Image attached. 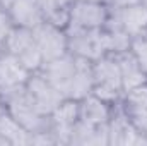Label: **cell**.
I'll list each match as a JSON object with an SVG mask.
<instances>
[{
	"label": "cell",
	"mask_w": 147,
	"mask_h": 146,
	"mask_svg": "<svg viewBox=\"0 0 147 146\" xmlns=\"http://www.w3.org/2000/svg\"><path fill=\"white\" fill-rule=\"evenodd\" d=\"M5 102H7V112L24 129H28L31 134L48 127L46 115L41 113V110L36 107V103L31 98L26 84L19 86V88H16L12 91H9L5 95Z\"/></svg>",
	"instance_id": "cell-1"
},
{
	"label": "cell",
	"mask_w": 147,
	"mask_h": 146,
	"mask_svg": "<svg viewBox=\"0 0 147 146\" xmlns=\"http://www.w3.org/2000/svg\"><path fill=\"white\" fill-rule=\"evenodd\" d=\"M5 48L28 71H36L43 65V57L38 48L34 33L29 28H21V26L14 28L5 41Z\"/></svg>",
	"instance_id": "cell-2"
},
{
	"label": "cell",
	"mask_w": 147,
	"mask_h": 146,
	"mask_svg": "<svg viewBox=\"0 0 147 146\" xmlns=\"http://www.w3.org/2000/svg\"><path fill=\"white\" fill-rule=\"evenodd\" d=\"M92 72H94L92 95L99 96L105 102L116 100L120 91H123L118 59H111V57L98 59L96 64L92 65Z\"/></svg>",
	"instance_id": "cell-3"
},
{
	"label": "cell",
	"mask_w": 147,
	"mask_h": 146,
	"mask_svg": "<svg viewBox=\"0 0 147 146\" xmlns=\"http://www.w3.org/2000/svg\"><path fill=\"white\" fill-rule=\"evenodd\" d=\"M67 40L69 48L75 57L98 60L108 53L106 35L101 29H75L69 33Z\"/></svg>",
	"instance_id": "cell-4"
},
{
	"label": "cell",
	"mask_w": 147,
	"mask_h": 146,
	"mask_svg": "<svg viewBox=\"0 0 147 146\" xmlns=\"http://www.w3.org/2000/svg\"><path fill=\"white\" fill-rule=\"evenodd\" d=\"M33 33H34V38H36L38 48L41 52V57H43V64L67 53L69 40L60 31L58 26L45 21L33 29Z\"/></svg>",
	"instance_id": "cell-5"
},
{
	"label": "cell",
	"mask_w": 147,
	"mask_h": 146,
	"mask_svg": "<svg viewBox=\"0 0 147 146\" xmlns=\"http://www.w3.org/2000/svg\"><path fill=\"white\" fill-rule=\"evenodd\" d=\"M48 127L57 143H69L75 122L79 120V103L75 100L65 98L57 108L48 115Z\"/></svg>",
	"instance_id": "cell-6"
},
{
	"label": "cell",
	"mask_w": 147,
	"mask_h": 146,
	"mask_svg": "<svg viewBox=\"0 0 147 146\" xmlns=\"http://www.w3.org/2000/svg\"><path fill=\"white\" fill-rule=\"evenodd\" d=\"M106 23V9L99 2L79 0L69 14V31L101 29Z\"/></svg>",
	"instance_id": "cell-7"
},
{
	"label": "cell",
	"mask_w": 147,
	"mask_h": 146,
	"mask_svg": "<svg viewBox=\"0 0 147 146\" xmlns=\"http://www.w3.org/2000/svg\"><path fill=\"white\" fill-rule=\"evenodd\" d=\"M26 88H28L31 98L34 100L36 107L41 110V113H45L46 117L65 100V96H63L43 74L28 77Z\"/></svg>",
	"instance_id": "cell-8"
},
{
	"label": "cell",
	"mask_w": 147,
	"mask_h": 146,
	"mask_svg": "<svg viewBox=\"0 0 147 146\" xmlns=\"http://www.w3.org/2000/svg\"><path fill=\"white\" fill-rule=\"evenodd\" d=\"M75 64H77V57L65 53V55H62L58 59L45 62L41 65L43 67L41 74L65 96L67 89H69V84L72 81V76L75 72Z\"/></svg>",
	"instance_id": "cell-9"
},
{
	"label": "cell",
	"mask_w": 147,
	"mask_h": 146,
	"mask_svg": "<svg viewBox=\"0 0 147 146\" xmlns=\"http://www.w3.org/2000/svg\"><path fill=\"white\" fill-rule=\"evenodd\" d=\"M29 77V71L9 52L0 55V93L5 96L9 91L24 86Z\"/></svg>",
	"instance_id": "cell-10"
},
{
	"label": "cell",
	"mask_w": 147,
	"mask_h": 146,
	"mask_svg": "<svg viewBox=\"0 0 147 146\" xmlns=\"http://www.w3.org/2000/svg\"><path fill=\"white\" fill-rule=\"evenodd\" d=\"M89 62L91 60H87V59L77 57L75 72H74L72 81L69 84L65 98L80 102L86 96L92 95V89H94V72H92V65Z\"/></svg>",
	"instance_id": "cell-11"
},
{
	"label": "cell",
	"mask_w": 147,
	"mask_h": 146,
	"mask_svg": "<svg viewBox=\"0 0 147 146\" xmlns=\"http://www.w3.org/2000/svg\"><path fill=\"white\" fill-rule=\"evenodd\" d=\"M116 23L130 38L144 36L147 33V7L142 3L120 7Z\"/></svg>",
	"instance_id": "cell-12"
},
{
	"label": "cell",
	"mask_w": 147,
	"mask_h": 146,
	"mask_svg": "<svg viewBox=\"0 0 147 146\" xmlns=\"http://www.w3.org/2000/svg\"><path fill=\"white\" fill-rule=\"evenodd\" d=\"M140 132L127 113H120L108 120V139L110 145H139Z\"/></svg>",
	"instance_id": "cell-13"
},
{
	"label": "cell",
	"mask_w": 147,
	"mask_h": 146,
	"mask_svg": "<svg viewBox=\"0 0 147 146\" xmlns=\"http://www.w3.org/2000/svg\"><path fill=\"white\" fill-rule=\"evenodd\" d=\"M9 14L12 21L21 28L34 29L41 23H45V16L38 0H14L9 7Z\"/></svg>",
	"instance_id": "cell-14"
},
{
	"label": "cell",
	"mask_w": 147,
	"mask_h": 146,
	"mask_svg": "<svg viewBox=\"0 0 147 146\" xmlns=\"http://www.w3.org/2000/svg\"><path fill=\"white\" fill-rule=\"evenodd\" d=\"M70 145H110L108 122L101 126H94L79 119L72 129Z\"/></svg>",
	"instance_id": "cell-15"
},
{
	"label": "cell",
	"mask_w": 147,
	"mask_h": 146,
	"mask_svg": "<svg viewBox=\"0 0 147 146\" xmlns=\"http://www.w3.org/2000/svg\"><path fill=\"white\" fill-rule=\"evenodd\" d=\"M118 65H120V74H121V86L123 91H130L137 86H142L147 83V72L140 67L137 59L125 52L118 55Z\"/></svg>",
	"instance_id": "cell-16"
},
{
	"label": "cell",
	"mask_w": 147,
	"mask_h": 146,
	"mask_svg": "<svg viewBox=\"0 0 147 146\" xmlns=\"http://www.w3.org/2000/svg\"><path fill=\"white\" fill-rule=\"evenodd\" d=\"M80 102H82L79 105V119L80 120H86L94 126H101L110 120V110L106 107V102L101 100L99 96L89 95Z\"/></svg>",
	"instance_id": "cell-17"
},
{
	"label": "cell",
	"mask_w": 147,
	"mask_h": 146,
	"mask_svg": "<svg viewBox=\"0 0 147 146\" xmlns=\"http://www.w3.org/2000/svg\"><path fill=\"white\" fill-rule=\"evenodd\" d=\"M0 134L7 139L9 145H31V132L3 110H0Z\"/></svg>",
	"instance_id": "cell-18"
},
{
	"label": "cell",
	"mask_w": 147,
	"mask_h": 146,
	"mask_svg": "<svg viewBox=\"0 0 147 146\" xmlns=\"http://www.w3.org/2000/svg\"><path fill=\"white\" fill-rule=\"evenodd\" d=\"M45 21L55 24V26H63L69 23V14L70 10L67 9V0H38Z\"/></svg>",
	"instance_id": "cell-19"
},
{
	"label": "cell",
	"mask_w": 147,
	"mask_h": 146,
	"mask_svg": "<svg viewBox=\"0 0 147 146\" xmlns=\"http://www.w3.org/2000/svg\"><path fill=\"white\" fill-rule=\"evenodd\" d=\"M127 115L130 120H135L147 113V83L127 91Z\"/></svg>",
	"instance_id": "cell-20"
},
{
	"label": "cell",
	"mask_w": 147,
	"mask_h": 146,
	"mask_svg": "<svg viewBox=\"0 0 147 146\" xmlns=\"http://www.w3.org/2000/svg\"><path fill=\"white\" fill-rule=\"evenodd\" d=\"M105 35H106V46H108V52H113V53H116V55L128 52V48H130V45H132V38L118 26V23H116L115 26H111L110 29H106Z\"/></svg>",
	"instance_id": "cell-21"
},
{
	"label": "cell",
	"mask_w": 147,
	"mask_h": 146,
	"mask_svg": "<svg viewBox=\"0 0 147 146\" xmlns=\"http://www.w3.org/2000/svg\"><path fill=\"white\" fill-rule=\"evenodd\" d=\"M132 55L137 59V62L140 64V67L147 72V35L132 40Z\"/></svg>",
	"instance_id": "cell-22"
},
{
	"label": "cell",
	"mask_w": 147,
	"mask_h": 146,
	"mask_svg": "<svg viewBox=\"0 0 147 146\" xmlns=\"http://www.w3.org/2000/svg\"><path fill=\"white\" fill-rule=\"evenodd\" d=\"M12 24H14V21H12L10 14L7 12V9H0V46L5 45L9 35L12 33V29H14Z\"/></svg>",
	"instance_id": "cell-23"
},
{
	"label": "cell",
	"mask_w": 147,
	"mask_h": 146,
	"mask_svg": "<svg viewBox=\"0 0 147 146\" xmlns=\"http://www.w3.org/2000/svg\"><path fill=\"white\" fill-rule=\"evenodd\" d=\"M113 3L120 9V7H127V5H135V3H140V0H113Z\"/></svg>",
	"instance_id": "cell-24"
},
{
	"label": "cell",
	"mask_w": 147,
	"mask_h": 146,
	"mask_svg": "<svg viewBox=\"0 0 147 146\" xmlns=\"http://www.w3.org/2000/svg\"><path fill=\"white\" fill-rule=\"evenodd\" d=\"M12 2L14 0H0V9H7L9 10V7L12 5Z\"/></svg>",
	"instance_id": "cell-25"
},
{
	"label": "cell",
	"mask_w": 147,
	"mask_h": 146,
	"mask_svg": "<svg viewBox=\"0 0 147 146\" xmlns=\"http://www.w3.org/2000/svg\"><path fill=\"white\" fill-rule=\"evenodd\" d=\"M140 3H142V5H146V7H147V0H140Z\"/></svg>",
	"instance_id": "cell-26"
},
{
	"label": "cell",
	"mask_w": 147,
	"mask_h": 146,
	"mask_svg": "<svg viewBox=\"0 0 147 146\" xmlns=\"http://www.w3.org/2000/svg\"><path fill=\"white\" fill-rule=\"evenodd\" d=\"M87 2H99V3H101L103 0H87Z\"/></svg>",
	"instance_id": "cell-27"
}]
</instances>
